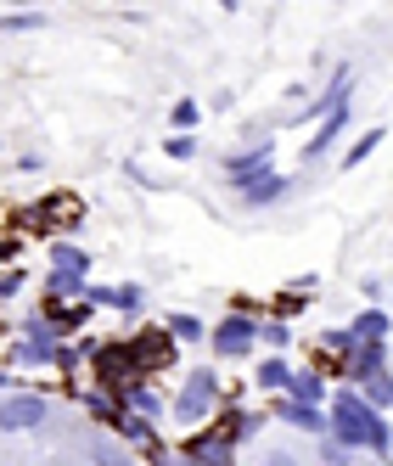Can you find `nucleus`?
Wrapping results in <instances>:
<instances>
[{
	"instance_id": "aec40b11",
	"label": "nucleus",
	"mask_w": 393,
	"mask_h": 466,
	"mask_svg": "<svg viewBox=\"0 0 393 466\" xmlns=\"http://www.w3.org/2000/svg\"><path fill=\"white\" fill-rule=\"evenodd\" d=\"M191 152H196V141H191V136H175V141H169V157H191Z\"/></svg>"
},
{
	"instance_id": "f257e3e1",
	"label": "nucleus",
	"mask_w": 393,
	"mask_h": 466,
	"mask_svg": "<svg viewBox=\"0 0 393 466\" xmlns=\"http://www.w3.org/2000/svg\"><path fill=\"white\" fill-rule=\"evenodd\" d=\"M332 439L348 444V450H371V455H393V427L382 421V410H371L354 388L332 393Z\"/></svg>"
},
{
	"instance_id": "4be33fe9",
	"label": "nucleus",
	"mask_w": 393,
	"mask_h": 466,
	"mask_svg": "<svg viewBox=\"0 0 393 466\" xmlns=\"http://www.w3.org/2000/svg\"><path fill=\"white\" fill-rule=\"evenodd\" d=\"M265 466H292V455H265Z\"/></svg>"
},
{
	"instance_id": "ddd939ff",
	"label": "nucleus",
	"mask_w": 393,
	"mask_h": 466,
	"mask_svg": "<svg viewBox=\"0 0 393 466\" xmlns=\"http://www.w3.org/2000/svg\"><path fill=\"white\" fill-rule=\"evenodd\" d=\"M169 338L196 343V338H203V320H196V315H175V320H169Z\"/></svg>"
},
{
	"instance_id": "7ed1b4c3",
	"label": "nucleus",
	"mask_w": 393,
	"mask_h": 466,
	"mask_svg": "<svg viewBox=\"0 0 393 466\" xmlns=\"http://www.w3.org/2000/svg\"><path fill=\"white\" fill-rule=\"evenodd\" d=\"M253 343H258V326L247 315H225L214 326V354L219 360H242V354H253Z\"/></svg>"
},
{
	"instance_id": "6e6552de",
	"label": "nucleus",
	"mask_w": 393,
	"mask_h": 466,
	"mask_svg": "<svg viewBox=\"0 0 393 466\" xmlns=\"http://www.w3.org/2000/svg\"><path fill=\"white\" fill-rule=\"evenodd\" d=\"M242 197H247L253 208H265V203H276V197H287V180H281L276 169H265V175H258V180H253V186H247Z\"/></svg>"
},
{
	"instance_id": "39448f33",
	"label": "nucleus",
	"mask_w": 393,
	"mask_h": 466,
	"mask_svg": "<svg viewBox=\"0 0 393 466\" xmlns=\"http://www.w3.org/2000/svg\"><path fill=\"white\" fill-rule=\"evenodd\" d=\"M270 410H276L281 421H292V427H304V432H332V416L315 410V405H298V399H276Z\"/></svg>"
},
{
	"instance_id": "b1692460",
	"label": "nucleus",
	"mask_w": 393,
	"mask_h": 466,
	"mask_svg": "<svg viewBox=\"0 0 393 466\" xmlns=\"http://www.w3.org/2000/svg\"><path fill=\"white\" fill-rule=\"evenodd\" d=\"M0 382H6V377H0Z\"/></svg>"
},
{
	"instance_id": "393cba45",
	"label": "nucleus",
	"mask_w": 393,
	"mask_h": 466,
	"mask_svg": "<svg viewBox=\"0 0 393 466\" xmlns=\"http://www.w3.org/2000/svg\"><path fill=\"white\" fill-rule=\"evenodd\" d=\"M359 466H366V461H359Z\"/></svg>"
},
{
	"instance_id": "5701e85b",
	"label": "nucleus",
	"mask_w": 393,
	"mask_h": 466,
	"mask_svg": "<svg viewBox=\"0 0 393 466\" xmlns=\"http://www.w3.org/2000/svg\"><path fill=\"white\" fill-rule=\"evenodd\" d=\"M0 258H6V242H0Z\"/></svg>"
},
{
	"instance_id": "412c9836",
	"label": "nucleus",
	"mask_w": 393,
	"mask_h": 466,
	"mask_svg": "<svg viewBox=\"0 0 393 466\" xmlns=\"http://www.w3.org/2000/svg\"><path fill=\"white\" fill-rule=\"evenodd\" d=\"M17 287H23V276H0V298H12Z\"/></svg>"
},
{
	"instance_id": "a211bd4d",
	"label": "nucleus",
	"mask_w": 393,
	"mask_h": 466,
	"mask_svg": "<svg viewBox=\"0 0 393 466\" xmlns=\"http://www.w3.org/2000/svg\"><path fill=\"white\" fill-rule=\"evenodd\" d=\"M45 17L40 12H23V17H0V28H40Z\"/></svg>"
},
{
	"instance_id": "9b49d317",
	"label": "nucleus",
	"mask_w": 393,
	"mask_h": 466,
	"mask_svg": "<svg viewBox=\"0 0 393 466\" xmlns=\"http://www.w3.org/2000/svg\"><path fill=\"white\" fill-rule=\"evenodd\" d=\"M51 264H56V270H68V276H85V270H90V258H85L79 248H68V242L51 248Z\"/></svg>"
},
{
	"instance_id": "2eb2a0df",
	"label": "nucleus",
	"mask_w": 393,
	"mask_h": 466,
	"mask_svg": "<svg viewBox=\"0 0 393 466\" xmlns=\"http://www.w3.org/2000/svg\"><path fill=\"white\" fill-rule=\"evenodd\" d=\"M320 455H326V466H348V461H354V450H348V444H338V439H326V450H320Z\"/></svg>"
},
{
	"instance_id": "423d86ee",
	"label": "nucleus",
	"mask_w": 393,
	"mask_h": 466,
	"mask_svg": "<svg viewBox=\"0 0 393 466\" xmlns=\"http://www.w3.org/2000/svg\"><path fill=\"white\" fill-rule=\"evenodd\" d=\"M359 399H366L371 410H388V405H393V377H388V371L359 377Z\"/></svg>"
},
{
	"instance_id": "1a4fd4ad",
	"label": "nucleus",
	"mask_w": 393,
	"mask_h": 466,
	"mask_svg": "<svg viewBox=\"0 0 393 466\" xmlns=\"http://www.w3.org/2000/svg\"><path fill=\"white\" fill-rule=\"evenodd\" d=\"M348 331H354V343H382L388 338V315L382 309H366V315H354Z\"/></svg>"
},
{
	"instance_id": "9d476101",
	"label": "nucleus",
	"mask_w": 393,
	"mask_h": 466,
	"mask_svg": "<svg viewBox=\"0 0 393 466\" xmlns=\"http://www.w3.org/2000/svg\"><path fill=\"white\" fill-rule=\"evenodd\" d=\"M258 388L287 393V388H292V365H287V360H258Z\"/></svg>"
},
{
	"instance_id": "0eeeda50",
	"label": "nucleus",
	"mask_w": 393,
	"mask_h": 466,
	"mask_svg": "<svg viewBox=\"0 0 393 466\" xmlns=\"http://www.w3.org/2000/svg\"><path fill=\"white\" fill-rule=\"evenodd\" d=\"M287 399H298V405H315V410H320L326 377H320V371H298V377H292V388H287Z\"/></svg>"
},
{
	"instance_id": "f03ea898",
	"label": "nucleus",
	"mask_w": 393,
	"mask_h": 466,
	"mask_svg": "<svg viewBox=\"0 0 393 466\" xmlns=\"http://www.w3.org/2000/svg\"><path fill=\"white\" fill-rule=\"evenodd\" d=\"M214 399H219L214 371H191V377H186V388L175 393V416H180L186 427H196V421H208V416H214Z\"/></svg>"
},
{
	"instance_id": "6ab92c4d",
	"label": "nucleus",
	"mask_w": 393,
	"mask_h": 466,
	"mask_svg": "<svg viewBox=\"0 0 393 466\" xmlns=\"http://www.w3.org/2000/svg\"><path fill=\"white\" fill-rule=\"evenodd\" d=\"M175 124L191 129V124H196V102H175Z\"/></svg>"
},
{
	"instance_id": "dca6fc26",
	"label": "nucleus",
	"mask_w": 393,
	"mask_h": 466,
	"mask_svg": "<svg viewBox=\"0 0 393 466\" xmlns=\"http://www.w3.org/2000/svg\"><path fill=\"white\" fill-rule=\"evenodd\" d=\"M90 455H96V461H102V466H136V461H129V455H118L113 444H96Z\"/></svg>"
},
{
	"instance_id": "f8f14e48",
	"label": "nucleus",
	"mask_w": 393,
	"mask_h": 466,
	"mask_svg": "<svg viewBox=\"0 0 393 466\" xmlns=\"http://www.w3.org/2000/svg\"><path fill=\"white\" fill-rule=\"evenodd\" d=\"M377 147H382V129H366V136H359V141H354V147L343 152V163H348V169H354V163H366V157H371Z\"/></svg>"
},
{
	"instance_id": "4468645a",
	"label": "nucleus",
	"mask_w": 393,
	"mask_h": 466,
	"mask_svg": "<svg viewBox=\"0 0 393 466\" xmlns=\"http://www.w3.org/2000/svg\"><path fill=\"white\" fill-rule=\"evenodd\" d=\"M74 292H85V276H68V270L51 276V298H74Z\"/></svg>"
},
{
	"instance_id": "20e7f679",
	"label": "nucleus",
	"mask_w": 393,
	"mask_h": 466,
	"mask_svg": "<svg viewBox=\"0 0 393 466\" xmlns=\"http://www.w3.org/2000/svg\"><path fill=\"white\" fill-rule=\"evenodd\" d=\"M45 421V399L35 393H0V432H12V427H40Z\"/></svg>"
},
{
	"instance_id": "f3484780",
	"label": "nucleus",
	"mask_w": 393,
	"mask_h": 466,
	"mask_svg": "<svg viewBox=\"0 0 393 466\" xmlns=\"http://www.w3.org/2000/svg\"><path fill=\"white\" fill-rule=\"evenodd\" d=\"M258 338H265V343H270V349H287V326H281V320H270V326H265V331H258Z\"/></svg>"
}]
</instances>
